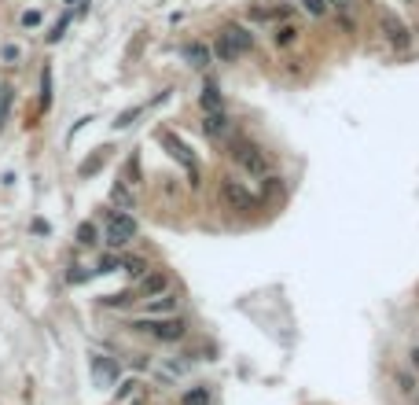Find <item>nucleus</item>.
I'll return each instance as SVG.
<instances>
[{"instance_id":"25","label":"nucleus","mask_w":419,"mask_h":405,"mask_svg":"<svg viewBox=\"0 0 419 405\" xmlns=\"http://www.w3.org/2000/svg\"><path fill=\"white\" fill-rule=\"evenodd\" d=\"M276 192H283L280 177H269V173H265V195H276Z\"/></svg>"},{"instance_id":"2","label":"nucleus","mask_w":419,"mask_h":405,"mask_svg":"<svg viewBox=\"0 0 419 405\" xmlns=\"http://www.w3.org/2000/svg\"><path fill=\"white\" fill-rule=\"evenodd\" d=\"M136 218L133 214H122V210H111L107 218H104V240H107V247L111 251H122L129 247V243L136 240Z\"/></svg>"},{"instance_id":"20","label":"nucleus","mask_w":419,"mask_h":405,"mask_svg":"<svg viewBox=\"0 0 419 405\" xmlns=\"http://www.w3.org/2000/svg\"><path fill=\"white\" fill-rule=\"evenodd\" d=\"M78 243H81V247H92V243H96V225L85 221V225L78 228Z\"/></svg>"},{"instance_id":"7","label":"nucleus","mask_w":419,"mask_h":405,"mask_svg":"<svg viewBox=\"0 0 419 405\" xmlns=\"http://www.w3.org/2000/svg\"><path fill=\"white\" fill-rule=\"evenodd\" d=\"M379 30H383V37H386V45L397 48V52H404V48L412 45V30L394 15V11H383V15H379Z\"/></svg>"},{"instance_id":"8","label":"nucleus","mask_w":419,"mask_h":405,"mask_svg":"<svg viewBox=\"0 0 419 405\" xmlns=\"http://www.w3.org/2000/svg\"><path fill=\"white\" fill-rule=\"evenodd\" d=\"M169 287V277L162 269H155V273H143L140 277V287H136V298H155V295H162Z\"/></svg>"},{"instance_id":"17","label":"nucleus","mask_w":419,"mask_h":405,"mask_svg":"<svg viewBox=\"0 0 419 405\" xmlns=\"http://www.w3.org/2000/svg\"><path fill=\"white\" fill-rule=\"evenodd\" d=\"M184 405H210V390L206 387H195L184 394Z\"/></svg>"},{"instance_id":"27","label":"nucleus","mask_w":419,"mask_h":405,"mask_svg":"<svg viewBox=\"0 0 419 405\" xmlns=\"http://www.w3.org/2000/svg\"><path fill=\"white\" fill-rule=\"evenodd\" d=\"M133 118H136V111H125V114H122V118H118V122H114V125H118V129H125V125H129V122H133Z\"/></svg>"},{"instance_id":"29","label":"nucleus","mask_w":419,"mask_h":405,"mask_svg":"<svg viewBox=\"0 0 419 405\" xmlns=\"http://www.w3.org/2000/svg\"><path fill=\"white\" fill-rule=\"evenodd\" d=\"M409 357H412V369H416V372H419V346H416V350H412V354H409Z\"/></svg>"},{"instance_id":"19","label":"nucleus","mask_w":419,"mask_h":405,"mask_svg":"<svg viewBox=\"0 0 419 405\" xmlns=\"http://www.w3.org/2000/svg\"><path fill=\"white\" fill-rule=\"evenodd\" d=\"M129 302H136V291H118V295H107L104 306H129Z\"/></svg>"},{"instance_id":"24","label":"nucleus","mask_w":419,"mask_h":405,"mask_svg":"<svg viewBox=\"0 0 419 405\" xmlns=\"http://www.w3.org/2000/svg\"><path fill=\"white\" fill-rule=\"evenodd\" d=\"M8 104H11V89H0V125L8 118Z\"/></svg>"},{"instance_id":"3","label":"nucleus","mask_w":419,"mask_h":405,"mask_svg":"<svg viewBox=\"0 0 419 405\" xmlns=\"http://www.w3.org/2000/svg\"><path fill=\"white\" fill-rule=\"evenodd\" d=\"M133 331H148V336H155L158 343H180L187 336V321L177 313H169L162 321H133Z\"/></svg>"},{"instance_id":"12","label":"nucleus","mask_w":419,"mask_h":405,"mask_svg":"<svg viewBox=\"0 0 419 405\" xmlns=\"http://www.w3.org/2000/svg\"><path fill=\"white\" fill-rule=\"evenodd\" d=\"M294 41H298V26L294 22H283V26L272 30V45L276 48H287V45H294Z\"/></svg>"},{"instance_id":"11","label":"nucleus","mask_w":419,"mask_h":405,"mask_svg":"<svg viewBox=\"0 0 419 405\" xmlns=\"http://www.w3.org/2000/svg\"><path fill=\"white\" fill-rule=\"evenodd\" d=\"M184 55H187V63H192L195 70H206V67L213 63V52H210L206 45H202V41H195V45H187V52H184Z\"/></svg>"},{"instance_id":"9","label":"nucleus","mask_w":419,"mask_h":405,"mask_svg":"<svg viewBox=\"0 0 419 405\" xmlns=\"http://www.w3.org/2000/svg\"><path fill=\"white\" fill-rule=\"evenodd\" d=\"M202 133H206L210 140H218L228 133V118H225V111H206V118H202Z\"/></svg>"},{"instance_id":"23","label":"nucleus","mask_w":419,"mask_h":405,"mask_svg":"<svg viewBox=\"0 0 419 405\" xmlns=\"http://www.w3.org/2000/svg\"><path fill=\"white\" fill-rule=\"evenodd\" d=\"M136 387H140L136 380H125V383L118 387V401H125V398H133V394H136Z\"/></svg>"},{"instance_id":"22","label":"nucleus","mask_w":419,"mask_h":405,"mask_svg":"<svg viewBox=\"0 0 419 405\" xmlns=\"http://www.w3.org/2000/svg\"><path fill=\"white\" fill-rule=\"evenodd\" d=\"M122 262H118V258H114V254H107V258H99V266H96V273H114V269H118Z\"/></svg>"},{"instance_id":"26","label":"nucleus","mask_w":419,"mask_h":405,"mask_svg":"<svg viewBox=\"0 0 419 405\" xmlns=\"http://www.w3.org/2000/svg\"><path fill=\"white\" fill-rule=\"evenodd\" d=\"M104 158H107V148H104V151H99V155H92V158H89V163H85V166H81V173H92V170H96L99 163H104Z\"/></svg>"},{"instance_id":"15","label":"nucleus","mask_w":419,"mask_h":405,"mask_svg":"<svg viewBox=\"0 0 419 405\" xmlns=\"http://www.w3.org/2000/svg\"><path fill=\"white\" fill-rule=\"evenodd\" d=\"M202 107L206 111H221V92H218V85L206 81V89H202Z\"/></svg>"},{"instance_id":"10","label":"nucleus","mask_w":419,"mask_h":405,"mask_svg":"<svg viewBox=\"0 0 419 405\" xmlns=\"http://www.w3.org/2000/svg\"><path fill=\"white\" fill-rule=\"evenodd\" d=\"M148 313H151V317H169V313H177V295H169V291L155 295V298L148 302Z\"/></svg>"},{"instance_id":"1","label":"nucleus","mask_w":419,"mask_h":405,"mask_svg":"<svg viewBox=\"0 0 419 405\" xmlns=\"http://www.w3.org/2000/svg\"><path fill=\"white\" fill-rule=\"evenodd\" d=\"M250 48H254V34L247 30V26L232 22V26H225V30H221L218 45H213V55H218L221 63H236L239 55H247Z\"/></svg>"},{"instance_id":"14","label":"nucleus","mask_w":419,"mask_h":405,"mask_svg":"<svg viewBox=\"0 0 419 405\" xmlns=\"http://www.w3.org/2000/svg\"><path fill=\"white\" fill-rule=\"evenodd\" d=\"M111 199L118 202V207H125V210H133V202H136V199H133V192H129V184H125V181H118V184H114Z\"/></svg>"},{"instance_id":"4","label":"nucleus","mask_w":419,"mask_h":405,"mask_svg":"<svg viewBox=\"0 0 419 405\" xmlns=\"http://www.w3.org/2000/svg\"><path fill=\"white\" fill-rule=\"evenodd\" d=\"M232 158L243 173H250V177H265L269 173V155L250 140H232Z\"/></svg>"},{"instance_id":"6","label":"nucleus","mask_w":419,"mask_h":405,"mask_svg":"<svg viewBox=\"0 0 419 405\" xmlns=\"http://www.w3.org/2000/svg\"><path fill=\"white\" fill-rule=\"evenodd\" d=\"M218 199L225 202L228 210H236V214H250V210L257 207V199L250 195V188L243 184V181H221Z\"/></svg>"},{"instance_id":"28","label":"nucleus","mask_w":419,"mask_h":405,"mask_svg":"<svg viewBox=\"0 0 419 405\" xmlns=\"http://www.w3.org/2000/svg\"><path fill=\"white\" fill-rule=\"evenodd\" d=\"M327 4H335L339 11H350V8H353V0H327Z\"/></svg>"},{"instance_id":"18","label":"nucleus","mask_w":419,"mask_h":405,"mask_svg":"<svg viewBox=\"0 0 419 405\" xmlns=\"http://www.w3.org/2000/svg\"><path fill=\"white\" fill-rule=\"evenodd\" d=\"M298 4L306 8V11H309L313 19H320V15H327V0H298Z\"/></svg>"},{"instance_id":"16","label":"nucleus","mask_w":419,"mask_h":405,"mask_svg":"<svg viewBox=\"0 0 419 405\" xmlns=\"http://www.w3.org/2000/svg\"><path fill=\"white\" fill-rule=\"evenodd\" d=\"M122 269H125L133 280H140L143 273H148V262H143V258H129V262H122Z\"/></svg>"},{"instance_id":"5","label":"nucleus","mask_w":419,"mask_h":405,"mask_svg":"<svg viewBox=\"0 0 419 405\" xmlns=\"http://www.w3.org/2000/svg\"><path fill=\"white\" fill-rule=\"evenodd\" d=\"M158 144H162V148H169V155L173 158H177V163L187 170V173H192V188L199 184V163H195V151L192 148H187V144L177 137V133H173V129H158Z\"/></svg>"},{"instance_id":"21","label":"nucleus","mask_w":419,"mask_h":405,"mask_svg":"<svg viewBox=\"0 0 419 405\" xmlns=\"http://www.w3.org/2000/svg\"><path fill=\"white\" fill-rule=\"evenodd\" d=\"M397 387H401V394H416V376L412 372H397Z\"/></svg>"},{"instance_id":"13","label":"nucleus","mask_w":419,"mask_h":405,"mask_svg":"<svg viewBox=\"0 0 419 405\" xmlns=\"http://www.w3.org/2000/svg\"><path fill=\"white\" fill-rule=\"evenodd\" d=\"M92 376H96V383H111L114 376H118V369H114V361H104V357H92Z\"/></svg>"}]
</instances>
